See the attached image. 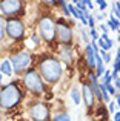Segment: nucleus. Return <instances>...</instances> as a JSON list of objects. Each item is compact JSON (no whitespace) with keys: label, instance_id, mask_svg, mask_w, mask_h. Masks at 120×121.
Wrapping results in <instances>:
<instances>
[{"label":"nucleus","instance_id":"f257e3e1","mask_svg":"<svg viewBox=\"0 0 120 121\" xmlns=\"http://www.w3.org/2000/svg\"><path fill=\"white\" fill-rule=\"evenodd\" d=\"M40 74L48 83H57L62 77V65L54 57H45L39 63Z\"/></svg>","mask_w":120,"mask_h":121},{"label":"nucleus","instance_id":"f03ea898","mask_svg":"<svg viewBox=\"0 0 120 121\" xmlns=\"http://www.w3.org/2000/svg\"><path fill=\"white\" fill-rule=\"evenodd\" d=\"M22 101V91L15 83H9L0 91V107L11 109Z\"/></svg>","mask_w":120,"mask_h":121},{"label":"nucleus","instance_id":"7ed1b4c3","mask_svg":"<svg viewBox=\"0 0 120 121\" xmlns=\"http://www.w3.org/2000/svg\"><path fill=\"white\" fill-rule=\"evenodd\" d=\"M23 84L26 86L32 94H42V92L45 91V87H43V81H42V78H40L39 72L32 71V69H29L28 72H25Z\"/></svg>","mask_w":120,"mask_h":121},{"label":"nucleus","instance_id":"20e7f679","mask_svg":"<svg viewBox=\"0 0 120 121\" xmlns=\"http://www.w3.org/2000/svg\"><path fill=\"white\" fill-rule=\"evenodd\" d=\"M31 61H32V57L28 52H18L15 55H12L11 60H9V63L12 66V71H15V74H20L25 69H28L31 66Z\"/></svg>","mask_w":120,"mask_h":121},{"label":"nucleus","instance_id":"39448f33","mask_svg":"<svg viewBox=\"0 0 120 121\" xmlns=\"http://www.w3.org/2000/svg\"><path fill=\"white\" fill-rule=\"evenodd\" d=\"M39 31H40L42 39L45 41H48V43L54 41V39H55V23H54L52 18L43 17L39 23Z\"/></svg>","mask_w":120,"mask_h":121},{"label":"nucleus","instance_id":"423d86ee","mask_svg":"<svg viewBox=\"0 0 120 121\" xmlns=\"http://www.w3.org/2000/svg\"><path fill=\"white\" fill-rule=\"evenodd\" d=\"M5 31L12 40H20L25 35V25L20 18H9L5 25Z\"/></svg>","mask_w":120,"mask_h":121},{"label":"nucleus","instance_id":"0eeeda50","mask_svg":"<svg viewBox=\"0 0 120 121\" xmlns=\"http://www.w3.org/2000/svg\"><path fill=\"white\" fill-rule=\"evenodd\" d=\"M29 115L34 121H48L49 120V109L45 103H34L29 107Z\"/></svg>","mask_w":120,"mask_h":121},{"label":"nucleus","instance_id":"6e6552de","mask_svg":"<svg viewBox=\"0 0 120 121\" xmlns=\"http://www.w3.org/2000/svg\"><path fill=\"white\" fill-rule=\"evenodd\" d=\"M55 37L59 39V41L65 46H68L72 40V31L68 25L65 23L63 20H59L55 23Z\"/></svg>","mask_w":120,"mask_h":121},{"label":"nucleus","instance_id":"1a4fd4ad","mask_svg":"<svg viewBox=\"0 0 120 121\" xmlns=\"http://www.w3.org/2000/svg\"><path fill=\"white\" fill-rule=\"evenodd\" d=\"M23 5L18 0H5V2L0 3V9L5 15H15L22 11Z\"/></svg>","mask_w":120,"mask_h":121},{"label":"nucleus","instance_id":"9d476101","mask_svg":"<svg viewBox=\"0 0 120 121\" xmlns=\"http://www.w3.org/2000/svg\"><path fill=\"white\" fill-rule=\"evenodd\" d=\"M82 97H83V101L85 104H86L88 107H92L94 106V92H92V87H91V84H88V83H83L82 84V91H80Z\"/></svg>","mask_w":120,"mask_h":121},{"label":"nucleus","instance_id":"9b49d317","mask_svg":"<svg viewBox=\"0 0 120 121\" xmlns=\"http://www.w3.org/2000/svg\"><path fill=\"white\" fill-rule=\"evenodd\" d=\"M59 54H60V58L65 61V65H71V61H72V52H71V49H69L68 46L62 48V49L59 51Z\"/></svg>","mask_w":120,"mask_h":121},{"label":"nucleus","instance_id":"f8f14e48","mask_svg":"<svg viewBox=\"0 0 120 121\" xmlns=\"http://www.w3.org/2000/svg\"><path fill=\"white\" fill-rule=\"evenodd\" d=\"M97 54H99V52H97ZM86 63H88L89 68H96V52L92 51L91 44L86 46Z\"/></svg>","mask_w":120,"mask_h":121},{"label":"nucleus","instance_id":"ddd939ff","mask_svg":"<svg viewBox=\"0 0 120 121\" xmlns=\"http://www.w3.org/2000/svg\"><path fill=\"white\" fill-rule=\"evenodd\" d=\"M69 12H71V14L74 15L75 18H78V20H80L83 25H88V23H86V18H85V14H83V11H80V9H77L75 6L69 5Z\"/></svg>","mask_w":120,"mask_h":121},{"label":"nucleus","instance_id":"4468645a","mask_svg":"<svg viewBox=\"0 0 120 121\" xmlns=\"http://www.w3.org/2000/svg\"><path fill=\"white\" fill-rule=\"evenodd\" d=\"M0 74L2 75H11L12 74V66L9 63V60H3L0 65Z\"/></svg>","mask_w":120,"mask_h":121},{"label":"nucleus","instance_id":"2eb2a0df","mask_svg":"<svg viewBox=\"0 0 120 121\" xmlns=\"http://www.w3.org/2000/svg\"><path fill=\"white\" fill-rule=\"evenodd\" d=\"M99 46L102 48V51H108L109 48L112 46V41L106 37V34H103V35L99 39Z\"/></svg>","mask_w":120,"mask_h":121},{"label":"nucleus","instance_id":"dca6fc26","mask_svg":"<svg viewBox=\"0 0 120 121\" xmlns=\"http://www.w3.org/2000/svg\"><path fill=\"white\" fill-rule=\"evenodd\" d=\"M71 97H72V101H74V104H80V100H82V94H80V91H78L77 87H72V91H71Z\"/></svg>","mask_w":120,"mask_h":121},{"label":"nucleus","instance_id":"f3484780","mask_svg":"<svg viewBox=\"0 0 120 121\" xmlns=\"http://www.w3.org/2000/svg\"><path fill=\"white\" fill-rule=\"evenodd\" d=\"M108 25H109V28H111L112 31H117L119 28H120V23H119V20H117V18H114V17H111V20L108 22Z\"/></svg>","mask_w":120,"mask_h":121},{"label":"nucleus","instance_id":"a211bd4d","mask_svg":"<svg viewBox=\"0 0 120 121\" xmlns=\"http://www.w3.org/2000/svg\"><path fill=\"white\" fill-rule=\"evenodd\" d=\"M111 80H112V75L109 71H105V75L102 78V84H111Z\"/></svg>","mask_w":120,"mask_h":121},{"label":"nucleus","instance_id":"6ab92c4d","mask_svg":"<svg viewBox=\"0 0 120 121\" xmlns=\"http://www.w3.org/2000/svg\"><path fill=\"white\" fill-rule=\"evenodd\" d=\"M54 121H71V118H69L68 113H57V115L54 117Z\"/></svg>","mask_w":120,"mask_h":121},{"label":"nucleus","instance_id":"aec40b11","mask_svg":"<svg viewBox=\"0 0 120 121\" xmlns=\"http://www.w3.org/2000/svg\"><path fill=\"white\" fill-rule=\"evenodd\" d=\"M117 72H120V60H115V63H114V71L111 72V75H112V77H115V75H117Z\"/></svg>","mask_w":120,"mask_h":121},{"label":"nucleus","instance_id":"412c9836","mask_svg":"<svg viewBox=\"0 0 120 121\" xmlns=\"http://www.w3.org/2000/svg\"><path fill=\"white\" fill-rule=\"evenodd\" d=\"M62 8H63V11H65V15L69 17V15H71V12H69V5L65 3V2H62Z\"/></svg>","mask_w":120,"mask_h":121},{"label":"nucleus","instance_id":"4be33fe9","mask_svg":"<svg viewBox=\"0 0 120 121\" xmlns=\"http://www.w3.org/2000/svg\"><path fill=\"white\" fill-rule=\"evenodd\" d=\"M99 54H102L100 57H103V60H105V61H111V55H109L106 51H102V52H99Z\"/></svg>","mask_w":120,"mask_h":121},{"label":"nucleus","instance_id":"5701e85b","mask_svg":"<svg viewBox=\"0 0 120 121\" xmlns=\"http://www.w3.org/2000/svg\"><path fill=\"white\" fill-rule=\"evenodd\" d=\"M3 34H5V25H3V20L0 18V40L3 39Z\"/></svg>","mask_w":120,"mask_h":121},{"label":"nucleus","instance_id":"b1692460","mask_svg":"<svg viewBox=\"0 0 120 121\" xmlns=\"http://www.w3.org/2000/svg\"><path fill=\"white\" fill-rule=\"evenodd\" d=\"M97 5L100 6V9H105L106 6H108V2H105V0H99V2H97Z\"/></svg>","mask_w":120,"mask_h":121},{"label":"nucleus","instance_id":"393cba45","mask_svg":"<svg viewBox=\"0 0 120 121\" xmlns=\"http://www.w3.org/2000/svg\"><path fill=\"white\" fill-rule=\"evenodd\" d=\"M115 107H117V106H115L114 101H109V110H111L112 113H115Z\"/></svg>","mask_w":120,"mask_h":121},{"label":"nucleus","instance_id":"a878e982","mask_svg":"<svg viewBox=\"0 0 120 121\" xmlns=\"http://www.w3.org/2000/svg\"><path fill=\"white\" fill-rule=\"evenodd\" d=\"M114 84H115V87H120V77H115Z\"/></svg>","mask_w":120,"mask_h":121},{"label":"nucleus","instance_id":"bb28decb","mask_svg":"<svg viewBox=\"0 0 120 121\" xmlns=\"http://www.w3.org/2000/svg\"><path fill=\"white\" fill-rule=\"evenodd\" d=\"M114 121H120V112H115L114 113Z\"/></svg>","mask_w":120,"mask_h":121},{"label":"nucleus","instance_id":"cd10ccee","mask_svg":"<svg viewBox=\"0 0 120 121\" xmlns=\"http://www.w3.org/2000/svg\"><path fill=\"white\" fill-rule=\"evenodd\" d=\"M91 35H92V39H94V40L97 39V32H96V29H91Z\"/></svg>","mask_w":120,"mask_h":121},{"label":"nucleus","instance_id":"c85d7f7f","mask_svg":"<svg viewBox=\"0 0 120 121\" xmlns=\"http://www.w3.org/2000/svg\"><path fill=\"white\" fill-rule=\"evenodd\" d=\"M82 34H83V39H85V41H89V39H88V35H86V32H85V31H82Z\"/></svg>","mask_w":120,"mask_h":121},{"label":"nucleus","instance_id":"c756f323","mask_svg":"<svg viewBox=\"0 0 120 121\" xmlns=\"http://www.w3.org/2000/svg\"><path fill=\"white\" fill-rule=\"evenodd\" d=\"M115 106L120 107V95H117V104H115Z\"/></svg>","mask_w":120,"mask_h":121},{"label":"nucleus","instance_id":"7c9ffc66","mask_svg":"<svg viewBox=\"0 0 120 121\" xmlns=\"http://www.w3.org/2000/svg\"><path fill=\"white\" fill-rule=\"evenodd\" d=\"M117 60H120V48H119V51H117Z\"/></svg>","mask_w":120,"mask_h":121},{"label":"nucleus","instance_id":"2f4dec72","mask_svg":"<svg viewBox=\"0 0 120 121\" xmlns=\"http://www.w3.org/2000/svg\"><path fill=\"white\" fill-rule=\"evenodd\" d=\"M0 83H2V74H0Z\"/></svg>","mask_w":120,"mask_h":121},{"label":"nucleus","instance_id":"473e14b6","mask_svg":"<svg viewBox=\"0 0 120 121\" xmlns=\"http://www.w3.org/2000/svg\"><path fill=\"white\" fill-rule=\"evenodd\" d=\"M119 41H120V35H119Z\"/></svg>","mask_w":120,"mask_h":121}]
</instances>
